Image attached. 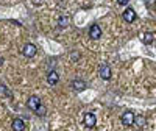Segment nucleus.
I'll return each mask as SVG.
<instances>
[{"label": "nucleus", "mask_w": 156, "mask_h": 131, "mask_svg": "<svg viewBox=\"0 0 156 131\" xmlns=\"http://www.w3.org/2000/svg\"><path fill=\"white\" fill-rule=\"evenodd\" d=\"M134 114L131 112V111H126V112H123V115H122V123L123 125H126V126H129V125H133L134 123Z\"/></svg>", "instance_id": "f257e3e1"}, {"label": "nucleus", "mask_w": 156, "mask_h": 131, "mask_svg": "<svg viewBox=\"0 0 156 131\" xmlns=\"http://www.w3.org/2000/svg\"><path fill=\"white\" fill-rule=\"evenodd\" d=\"M27 104H28V108H30L31 111H36L39 106H41V100H39L36 95H31V97L28 98V103H27Z\"/></svg>", "instance_id": "f03ea898"}, {"label": "nucleus", "mask_w": 156, "mask_h": 131, "mask_svg": "<svg viewBox=\"0 0 156 131\" xmlns=\"http://www.w3.org/2000/svg\"><path fill=\"white\" fill-rule=\"evenodd\" d=\"M36 47L33 45V44H27V45H25L23 47V55L25 56H27V58H33L34 55H36Z\"/></svg>", "instance_id": "7ed1b4c3"}, {"label": "nucleus", "mask_w": 156, "mask_h": 131, "mask_svg": "<svg viewBox=\"0 0 156 131\" xmlns=\"http://www.w3.org/2000/svg\"><path fill=\"white\" fill-rule=\"evenodd\" d=\"M89 36L92 37V39H98V37L101 36V28L98 27L97 23H95V25H92V27L89 28Z\"/></svg>", "instance_id": "20e7f679"}, {"label": "nucleus", "mask_w": 156, "mask_h": 131, "mask_svg": "<svg viewBox=\"0 0 156 131\" xmlns=\"http://www.w3.org/2000/svg\"><path fill=\"white\" fill-rule=\"evenodd\" d=\"M123 19H125L126 22H133V20L136 19V12H134V9H133V8H126V9L123 11Z\"/></svg>", "instance_id": "39448f33"}, {"label": "nucleus", "mask_w": 156, "mask_h": 131, "mask_svg": "<svg viewBox=\"0 0 156 131\" xmlns=\"http://www.w3.org/2000/svg\"><path fill=\"white\" fill-rule=\"evenodd\" d=\"M100 76L103 78V80H109V78H111V69H109V66H106V64L101 66V67H100Z\"/></svg>", "instance_id": "423d86ee"}, {"label": "nucleus", "mask_w": 156, "mask_h": 131, "mask_svg": "<svg viewBox=\"0 0 156 131\" xmlns=\"http://www.w3.org/2000/svg\"><path fill=\"white\" fill-rule=\"evenodd\" d=\"M95 115L92 114V112H87L86 115H84V125L86 126H89V128H92L94 125H95Z\"/></svg>", "instance_id": "0eeeda50"}, {"label": "nucleus", "mask_w": 156, "mask_h": 131, "mask_svg": "<svg viewBox=\"0 0 156 131\" xmlns=\"http://www.w3.org/2000/svg\"><path fill=\"white\" fill-rule=\"evenodd\" d=\"M12 129L14 131H25V122L22 119H14L12 120Z\"/></svg>", "instance_id": "6e6552de"}, {"label": "nucleus", "mask_w": 156, "mask_h": 131, "mask_svg": "<svg viewBox=\"0 0 156 131\" xmlns=\"http://www.w3.org/2000/svg\"><path fill=\"white\" fill-rule=\"evenodd\" d=\"M58 80H59V75H58L55 70H53V72H48V75H47V81H48V84H56Z\"/></svg>", "instance_id": "1a4fd4ad"}, {"label": "nucleus", "mask_w": 156, "mask_h": 131, "mask_svg": "<svg viewBox=\"0 0 156 131\" xmlns=\"http://www.w3.org/2000/svg\"><path fill=\"white\" fill-rule=\"evenodd\" d=\"M72 86H73L75 90H84V89H86V83H84L83 80H73Z\"/></svg>", "instance_id": "9d476101"}, {"label": "nucleus", "mask_w": 156, "mask_h": 131, "mask_svg": "<svg viewBox=\"0 0 156 131\" xmlns=\"http://www.w3.org/2000/svg\"><path fill=\"white\" fill-rule=\"evenodd\" d=\"M153 33H145L144 36H142V42H144V44H151L153 42Z\"/></svg>", "instance_id": "9b49d317"}, {"label": "nucleus", "mask_w": 156, "mask_h": 131, "mask_svg": "<svg viewBox=\"0 0 156 131\" xmlns=\"http://www.w3.org/2000/svg\"><path fill=\"white\" fill-rule=\"evenodd\" d=\"M58 25H59V27H67V25H69V17L67 16H61L59 17V20H58Z\"/></svg>", "instance_id": "f8f14e48"}, {"label": "nucleus", "mask_w": 156, "mask_h": 131, "mask_svg": "<svg viewBox=\"0 0 156 131\" xmlns=\"http://www.w3.org/2000/svg\"><path fill=\"white\" fill-rule=\"evenodd\" d=\"M36 114H37V115H45V108L42 106V104L36 109Z\"/></svg>", "instance_id": "ddd939ff"}, {"label": "nucleus", "mask_w": 156, "mask_h": 131, "mask_svg": "<svg viewBox=\"0 0 156 131\" xmlns=\"http://www.w3.org/2000/svg\"><path fill=\"white\" fill-rule=\"evenodd\" d=\"M134 122H136L139 126H144V123H145V119H144V117H137V119H134Z\"/></svg>", "instance_id": "4468645a"}, {"label": "nucleus", "mask_w": 156, "mask_h": 131, "mask_svg": "<svg viewBox=\"0 0 156 131\" xmlns=\"http://www.w3.org/2000/svg\"><path fill=\"white\" fill-rule=\"evenodd\" d=\"M117 3H119V5H126L128 0H117Z\"/></svg>", "instance_id": "2eb2a0df"}]
</instances>
